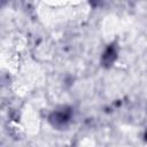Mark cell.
<instances>
[{"instance_id": "6da1fadb", "label": "cell", "mask_w": 147, "mask_h": 147, "mask_svg": "<svg viewBox=\"0 0 147 147\" xmlns=\"http://www.w3.org/2000/svg\"><path fill=\"white\" fill-rule=\"evenodd\" d=\"M68 118L69 116L65 113H56L51 117V121L54 122V125H61V124H64L68 121Z\"/></svg>"}]
</instances>
